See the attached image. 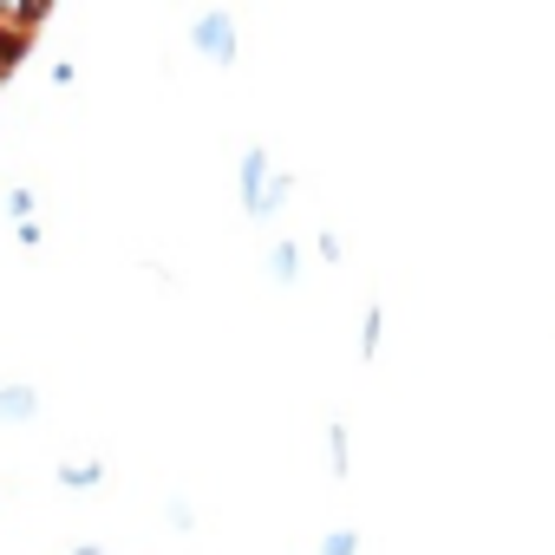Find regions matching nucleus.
Wrapping results in <instances>:
<instances>
[{"instance_id": "nucleus-1", "label": "nucleus", "mask_w": 555, "mask_h": 555, "mask_svg": "<svg viewBox=\"0 0 555 555\" xmlns=\"http://www.w3.org/2000/svg\"><path fill=\"white\" fill-rule=\"evenodd\" d=\"M190 53H203L209 66H235V53H242V27H235V14L229 8H209V14H196L190 21Z\"/></svg>"}, {"instance_id": "nucleus-2", "label": "nucleus", "mask_w": 555, "mask_h": 555, "mask_svg": "<svg viewBox=\"0 0 555 555\" xmlns=\"http://www.w3.org/2000/svg\"><path fill=\"white\" fill-rule=\"evenodd\" d=\"M268 190H274V170H268V151H261V144H248V151H242V209H248V216H274V203H268Z\"/></svg>"}, {"instance_id": "nucleus-3", "label": "nucleus", "mask_w": 555, "mask_h": 555, "mask_svg": "<svg viewBox=\"0 0 555 555\" xmlns=\"http://www.w3.org/2000/svg\"><path fill=\"white\" fill-rule=\"evenodd\" d=\"M301 261H308V255H301V242H274V248H268V282H274V288L301 282Z\"/></svg>"}, {"instance_id": "nucleus-4", "label": "nucleus", "mask_w": 555, "mask_h": 555, "mask_svg": "<svg viewBox=\"0 0 555 555\" xmlns=\"http://www.w3.org/2000/svg\"><path fill=\"white\" fill-rule=\"evenodd\" d=\"M40 418V392L34 386H0V425H27Z\"/></svg>"}, {"instance_id": "nucleus-5", "label": "nucleus", "mask_w": 555, "mask_h": 555, "mask_svg": "<svg viewBox=\"0 0 555 555\" xmlns=\"http://www.w3.org/2000/svg\"><path fill=\"white\" fill-rule=\"evenodd\" d=\"M105 483V464L99 457H73V464H60V490H99Z\"/></svg>"}, {"instance_id": "nucleus-6", "label": "nucleus", "mask_w": 555, "mask_h": 555, "mask_svg": "<svg viewBox=\"0 0 555 555\" xmlns=\"http://www.w3.org/2000/svg\"><path fill=\"white\" fill-rule=\"evenodd\" d=\"M321 555H360V535L353 529H327L321 535Z\"/></svg>"}, {"instance_id": "nucleus-7", "label": "nucleus", "mask_w": 555, "mask_h": 555, "mask_svg": "<svg viewBox=\"0 0 555 555\" xmlns=\"http://www.w3.org/2000/svg\"><path fill=\"white\" fill-rule=\"evenodd\" d=\"M327 451H334V470L347 477V425H327Z\"/></svg>"}, {"instance_id": "nucleus-8", "label": "nucleus", "mask_w": 555, "mask_h": 555, "mask_svg": "<svg viewBox=\"0 0 555 555\" xmlns=\"http://www.w3.org/2000/svg\"><path fill=\"white\" fill-rule=\"evenodd\" d=\"M8 216L27 222V216H34V190H8Z\"/></svg>"}, {"instance_id": "nucleus-9", "label": "nucleus", "mask_w": 555, "mask_h": 555, "mask_svg": "<svg viewBox=\"0 0 555 555\" xmlns=\"http://www.w3.org/2000/svg\"><path fill=\"white\" fill-rule=\"evenodd\" d=\"M379 334H386V314H379V308H373V314H366V353H373V347H379Z\"/></svg>"}, {"instance_id": "nucleus-10", "label": "nucleus", "mask_w": 555, "mask_h": 555, "mask_svg": "<svg viewBox=\"0 0 555 555\" xmlns=\"http://www.w3.org/2000/svg\"><path fill=\"white\" fill-rule=\"evenodd\" d=\"M73 555H105V548H99V542H79V548H73Z\"/></svg>"}]
</instances>
